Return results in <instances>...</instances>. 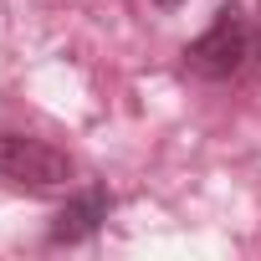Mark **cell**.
Masks as SVG:
<instances>
[{
    "label": "cell",
    "instance_id": "obj_1",
    "mask_svg": "<svg viewBox=\"0 0 261 261\" xmlns=\"http://www.w3.org/2000/svg\"><path fill=\"white\" fill-rule=\"evenodd\" d=\"M251 57H256V26H251V16L241 6H220L215 21L185 46V67L195 77H205V82L241 77L251 67Z\"/></svg>",
    "mask_w": 261,
    "mask_h": 261
},
{
    "label": "cell",
    "instance_id": "obj_4",
    "mask_svg": "<svg viewBox=\"0 0 261 261\" xmlns=\"http://www.w3.org/2000/svg\"><path fill=\"white\" fill-rule=\"evenodd\" d=\"M154 6H159V11H179V6H185V0H154Z\"/></svg>",
    "mask_w": 261,
    "mask_h": 261
},
{
    "label": "cell",
    "instance_id": "obj_2",
    "mask_svg": "<svg viewBox=\"0 0 261 261\" xmlns=\"http://www.w3.org/2000/svg\"><path fill=\"white\" fill-rule=\"evenodd\" d=\"M0 179L31 190V195H51L72 185V159L62 149H51L46 139L31 134H0Z\"/></svg>",
    "mask_w": 261,
    "mask_h": 261
},
{
    "label": "cell",
    "instance_id": "obj_3",
    "mask_svg": "<svg viewBox=\"0 0 261 261\" xmlns=\"http://www.w3.org/2000/svg\"><path fill=\"white\" fill-rule=\"evenodd\" d=\"M108 210H113L108 190H82V195H72V200L57 210V220H51V246H77V241H87V236L108 220Z\"/></svg>",
    "mask_w": 261,
    "mask_h": 261
}]
</instances>
